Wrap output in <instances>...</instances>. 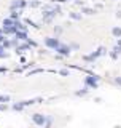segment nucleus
Masks as SVG:
<instances>
[{
	"label": "nucleus",
	"mask_w": 121,
	"mask_h": 128,
	"mask_svg": "<svg viewBox=\"0 0 121 128\" xmlns=\"http://www.w3.org/2000/svg\"><path fill=\"white\" fill-rule=\"evenodd\" d=\"M54 32H56V35H59L60 32H62V27H59V26H56L54 27Z\"/></svg>",
	"instance_id": "nucleus-28"
},
{
	"label": "nucleus",
	"mask_w": 121,
	"mask_h": 128,
	"mask_svg": "<svg viewBox=\"0 0 121 128\" xmlns=\"http://www.w3.org/2000/svg\"><path fill=\"white\" fill-rule=\"evenodd\" d=\"M56 51H58L60 56H68V54H70V46H67V45H59L58 48H56Z\"/></svg>",
	"instance_id": "nucleus-6"
},
{
	"label": "nucleus",
	"mask_w": 121,
	"mask_h": 128,
	"mask_svg": "<svg viewBox=\"0 0 121 128\" xmlns=\"http://www.w3.org/2000/svg\"><path fill=\"white\" fill-rule=\"evenodd\" d=\"M115 83H116V85H121V77H116L115 78Z\"/></svg>",
	"instance_id": "nucleus-33"
},
{
	"label": "nucleus",
	"mask_w": 121,
	"mask_h": 128,
	"mask_svg": "<svg viewBox=\"0 0 121 128\" xmlns=\"http://www.w3.org/2000/svg\"><path fill=\"white\" fill-rule=\"evenodd\" d=\"M96 51H97V54H99V56H104V54H107V48H105V46H99Z\"/></svg>",
	"instance_id": "nucleus-16"
},
{
	"label": "nucleus",
	"mask_w": 121,
	"mask_h": 128,
	"mask_svg": "<svg viewBox=\"0 0 121 128\" xmlns=\"http://www.w3.org/2000/svg\"><path fill=\"white\" fill-rule=\"evenodd\" d=\"M8 109V104L6 102H0V112H3V110H6Z\"/></svg>",
	"instance_id": "nucleus-22"
},
{
	"label": "nucleus",
	"mask_w": 121,
	"mask_h": 128,
	"mask_svg": "<svg viewBox=\"0 0 121 128\" xmlns=\"http://www.w3.org/2000/svg\"><path fill=\"white\" fill-rule=\"evenodd\" d=\"M32 122H34L35 125L43 126V125H45V122H46V117H45V115H42V114H34V115H32Z\"/></svg>",
	"instance_id": "nucleus-3"
},
{
	"label": "nucleus",
	"mask_w": 121,
	"mask_h": 128,
	"mask_svg": "<svg viewBox=\"0 0 121 128\" xmlns=\"http://www.w3.org/2000/svg\"><path fill=\"white\" fill-rule=\"evenodd\" d=\"M51 123H53V118H51V117H46V122H45V125H46L48 128H50V126H51Z\"/></svg>",
	"instance_id": "nucleus-24"
},
{
	"label": "nucleus",
	"mask_w": 121,
	"mask_h": 128,
	"mask_svg": "<svg viewBox=\"0 0 121 128\" xmlns=\"http://www.w3.org/2000/svg\"><path fill=\"white\" fill-rule=\"evenodd\" d=\"M18 40H19V38L16 37V35H14V38L11 40V46H18Z\"/></svg>",
	"instance_id": "nucleus-26"
},
{
	"label": "nucleus",
	"mask_w": 121,
	"mask_h": 128,
	"mask_svg": "<svg viewBox=\"0 0 121 128\" xmlns=\"http://www.w3.org/2000/svg\"><path fill=\"white\" fill-rule=\"evenodd\" d=\"M116 18H120V19H121V10L118 11V13H116Z\"/></svg>",
	"instance_id": "nucleus-38"
},
{
	"label": "nucleus",
	"mask_w": 121,
	"mask_h": 128,
	"mask_svg": "<svg viewBox=\"0 0 121 128\" xmlns=\"http://www.w3.org/2000/svg\"><path fill=\"white\" fill-rule=\"evenodd\" d=\"M40 72H42V69H34L32 72H29V74L27 75H34V74H40Z\"/></svg>",
	"instance_id": "nucleus-30"
},
{
	"label": "nucleus",
	"mask_w": 121,
	"mask_h": 128,
	"mask_svg": "<svg viewBox=\"0 0 121 128\" xmlns=\"http://www.w3.org/2000/svg\"><path fill=\"white\" fill-rule=\"evenodd\" d=\"M26 106H29L27 104V101H19V102H14L13 104V110H16V112H21Z\"/></svg>",
	"instance_id": "nucleus-8"
},
{
	"label": "nucleus",
	"mask_w": 121,
	"mask_h": 128,
	"mask_svg": "<svg viewBox=\"0 0 121 128\" xmlns=\"http://www.w3.org/2000/svg\"><path fill=\"white\" fill-rule=\"evenodd\" d=\"M29 5H30L32 8H38V6H40V0H32Z\"/></svg>",
	"instance_id": "nucleus-21"
},
{
	"label": "nucleus",
	"mask_w": 121,
	"mask_h": 128,
	"mask_svg": "<svg viewBox=\"0 0 121 128\" xmlns=\"http://www.w3.org/2000/svg\"><path fill=\"white\" fill-rule=\"evenodd\" d=\"M70 18L75 19V21H80V19H81V14H80V13H75V11H73V13H70Z\"/></svg>",
	"instance_id": "nucleus-18"
},
{
	"label": "nucleus",
	"mask_w": 121,
	"mask_h": 128,
	"mask_svg": "<svg viewBox=\"0 0 121 128\" xmlns=\"http://www.w3.org/2000/svg\"><path fill=\"white\" fill-rule=\"evenodd\" d=\"M53 2H58V3H64L65 0H53Z\"/></svg>",
	"instance_id": "nucleus-39"
},
{
	"label": "nucleus",
	"mask_w": 121,
	"mask_h": 128,
	"mask_svg": "<svg viewBox=\"0 0 121 128\" xmlns=\"http://www.w3.org/2000/svg\"><path fill=\"white\" fill-rule=\"evenodd\" d=\"M113 51H115V53H118V54H121V46L118 45V43H116V46H113Z\"/></svg>",
	"instance_id": "nucleus-25"
},
{
	"label": "nucleus",
	"mask_w": 121,
	"mask_h": 128,
	"mask_svg": "<svg viewBox=\"0 0 121 128\" xmlns=\"http://www.w3.org/2000/svg\"><path fill=\"white\" fill-rule=\"evenodd\" d=\"M99 58V54H97V51H94V53H92V54H89V56H83V59H84V61H89V62H92V61H96V59H97Z\"/></svg>",
	"instance_id": "nucleus-11"
},
{
	"label": "nucleus",
	"mask_w": 121,
	"mask_h": 128,
	"mask_svg": "<svg viewBox=\"0 0 121 128\" xmlns=\"http://www.w3.org/2000/svg\"><path fill=\"white\" fill-rule=\"evenodd\" d=\"M16 37H18L19 40H22V42H27L29 35H27V30H18L16 32Z\"/></svg>",
	"instance_id": "nucleus-10"
},
{
	"label": "nucleus",
	"mask_w": 121,
	"mask_h": 128,
	"mask_svg": "<svg viewBox=\"0 0 121 128\" xmlns=\"http://www.w3.org/2000/svg\"><path fill=\"white\" fill-rule=\"evenodd\" d=\"M3 40H5V37H3V34H0V43H2Z\"/></svg>",
	"instance_id": "nucleus-37"
},
{
	"label": "nucleus",
	"mask_w": 121,
	"mask_h": 128,
	"mask_svg": "<svg viewBox=\"0 0 121 128\" xmlns=\"http://www.w3.org/2000/svg\"><path fill=\"white\" fill-rule=\"evenodd\" d=\"M110 58L113 59V61H115V59H118V53H115V51H112V53H110Z\"/></svg>",
	"instance_id": "nucleus-29"
},
{
	"label": "nucleus",
	"mask_w": 121,
	"mask_h": 128,
	"mask_svg": "<svg viewBox=\"0 0 121 128\" xmlns=\"http://www.w3.org/2000/svg\"><path fill=\"white\" fill-rule=\"evenodd\" d=\"M26 22H29L32 27H35V29H40V26H37V24H35L34 21H30V19H26Z\"/></svg>",
	"instance_id": "nucleus-23"
},
{
	"label": "nucleus",
	"mask_w": 121,
	"mask_h": 128,
	"mask_svg": "<svg viewBox=\"0 0 121 128\" xmlns=\"http://www.w3.org/2000/svg\"><path fill=\"white\" fill-rule=\"evenodd\" d=\"M2 45L3 46H5V50H8V48H11V40H3V42H2Z\"/></svg>",
	"instance_id": "nucleus-20"
},
{
	"label": "nucleus",
	"mask_w": 121,
	"mask_h": 128,
	"mask_svg": "<svg viewBox=\"0 0 121 128\" xmlns=\"http://www.w3.org/2000/svg\"><path fill=\"white\" fill-rule=\"evenodd\" d=\"M60 75H64V77H67V75H68V70H65V69H64V70H60Z\"/></svg>",
	"instance_id": "nucleus-32"
},
{
	"label": "nucleus",
	"mask_w": 121,
	"mask_h": 128,
	"mask_svg": "<svg viewBox=\"0 0 121 128\" xmlns=\"http://www.w3.org/2000/svg\"><path fill=\"white\" fill-rule=\"evenodd\" d=\"M0 102H10V96L8 94H0Z\"/></svg>",
	"instance_id": "nucleus-19"
},
{
	"label": "nucleus",
	"mask_w": 121,
	"mask_h": 128,
	"mask_svg": "<svg viewBox=\"0 0 121 128\" xmlns=\"http://www.w3.org/2000/svg\"><path fill=\"white\" fill-rule=\"evenodd\" d=\"M70 46H72V48H75V50H78V48H80V46H78V43H72Z\"/></svg>",
	"instance_id": "nucleus-34"
},
{
	"label": "nucleus",
	"mask_w": 121,
	"mask_h": 128,
	"mask_svg": "<svg viewBox=\"0 0 121 128\" xmlns=\"http://www.w3.org/2000/svg\"><path fill=\"white\" fill-rule=\"evenodd\" d=\"M99 78L97 75H92V77H86L84 78V83H86V86L88 88H97V82H99Z\"/></svg>",
	"instance_id": "nucleus-1"
},
{
	"label": "nucleus",
	"mask_w": 121,
	"mask_h": 128,
	"mask_svg": "<svg viewBox=\"0 0 121 128\" xmlns=\"http://www.w3.org/2000/svg\"><path fill=\"white\" fill-rule=\"evenodd\" d=\"M75 3H76V5H80V6H83V2H81V0H75Z\"/></svg>",
	"instance_id": "nucleus-35"
},
{
	"label": "nucleus",
	"mask_w": 121,
	"mask_h": 128,
	"mask_svg": "<svg viewBox=\"0 0 121 128\" xmlns=\"http://www.w3.org/2000/svg\"><path fill=\"white\" fill-rule=\"evenodd\" d=\"M8 26H14V19H11V18L3 19V27H8Z\"/></svg>",
	"instance_id": "nucleus-14"
},
{
	"label": "nucleus",
	"mask_w": 121,
	"mask_h": 128,
	"mask_svg": "<svg viewBox=\"0 0 121 128\" xmlns=\"http://www.w3.org/2000/svg\"><path fill=\"white\" fill-rule=\"evenodd\" d=\"M10 18H11V19H14V21H18V19H19V13H18L16 10H11V14H10Z\"/></svg>",
	"instance_id": "nucleus-17"
},
{
	"label": "nucleus",
	"mask_w": 121,
	"mask_h": 128,
	"mask_svg": "<svg viewBox=\"0 0 121 128\" xmlns=\"http://www.w3.org/2000/svg\"><path fill=\"white\" fill-rule=\"evenodd\" d=\"M27 42H29V45H30V46H37V42H34V40L27 38Z\"/></svg>",
	"instance_id": "nucleus-31"
},
{
	"label": "nucleus",
	"mask_w": 121,
	"mask_h": 128,
	"mask_svg": "<svg viewBox=\"0 0 121 128\" xmlns=\"http://www.w3.org/2000/svg\"><path fill=\"white\" fill-rule=\"evenodd\" d=\"M18 32V27L16 26H8V27H3V34H8V35H16Z\"/></svg>",
	"instance_id": "nucleus-9"
},
{
	"label": "nucleus",
	"mask_w": 121,
	"mask_h": 128,
	"mask_svg": "<svg viewBox=\"0 0 121 128\" xmlns=\"http://www.w3.org/2000/svg\"><path fill=\"white\" fill-rule=\"evenodd\" d=\"M29 3H27V0H14L13 3H11L10 10H18V8H26Z\"/></svg>",
	"instance_id": "nucleus-5"
},
{
	"label": "nucleus",
	"mask_w": 121,
	"mask_h": 128,
	"mask_svg": "<svg viewBox=\"0 0 121 128\" xmlns=\"http://www.w3.org/2000/svg\"><path fill=\"white\" fill-rule=\"evenodd\" d=\"M3 72H6V67H0V74H3Z\"/></svg>",
	"instance_id": "nucleus-36"
},
{
	"label": "nucleus",
	"mask_w": 121,
	"mask_h": 128,
	"mask_svg": "<svg viewBox=\"0 0 121 128\" xmlns=\"http://www.w3.org/2000/svg\"><path fill=\"white\" fill-rule=\"evenodd\" d=\"M112 34H113V37H116V38H120V37H121V27H118V26H115L113 29H112Z\"/></svg>",
	"instance_id": "nucleus-12"
},
{
	"label": "nucleus",
	"mask_w": 121,
	"mask_h": 128,
	"mask_svg": "<svg viewBox=\"0 0 121 128\" xmlns=\"http://www.w3.org/2000/svg\"><path fill=\"white\" fill-rule=\"evenodd\" d=\"M45 45L48 46V48H53V50H56L60 43H59V40L56 38V37H46L45 38Z\"/></svg>",
	"instance_id": "nucleus-2"
},
{
	"label": "nucleus",
	"mask_w": 121,
	"mask_h": 128,
	"mask_svg": "<svg viewBox=\"0 0 121 128\" xmlns=\"http://www.w3.org/2000/svg\"><path fill=\"white\" fill-rule=\"evenodd\" d=\"M88 88H83V90H78V91H75V96H86L88 94Z\"/></svg>",
	"instance_id": "nucleus-15"
},
{
	"label": "nucleus",
	"mask_w": 121,
	"mask_h": 128,
	"mask_svg": "<svg viewBox=\"0 0 121 128\" xmlns=\"http://www.w3.org/2000/svg\"><path fill=\"white\" fill-rule=\"evenodd\" d=\"M81 13H84V14H96V10H94V8L83 6V8H81Z\"/></svg>",
	"instance_id": "nucleus-13"
},
{
	"label": "nucleus",
	"mask_w": 121,
	"mask_h": 128,
	"mask_svg": "<svg viewBox=\"0 0 121 128\" xmlns=\"http://www.w3.org/2000/svg\"><path fill=\"white\" fill-rule=\"evenodd\" d=\"M0 58H8V53L5 50H0Z\"/></svg>",
	"instance_id": "nucleus-27"
},
{
	"label": "nucleus",
	"mask_w": 121,
	"mask_h": 128,
	"mask_svg": "<svg viewBox=\"0 0 121 128\" xmlns=\"http://www.w3.org/2000/svg\"><path fill=\"white\" fill-rule=\"evenodd\" d=\"M30 48L32 46L29 45V42H24L22 45H18V46H16V53H18V54H22L24 51H29Z\"/></svg>",
	"instance_id": "nucleus-7"
},
{
	"label": "nucleus",
	"mask_w": 121,
	"mask_h": 128,
	"mask_svg": "<svg viewBox=\"0 0 121 128\" xmlns=\"http://www.w3.org/2000/svg\"><path fill=\"white\" fill-rule=\"evenodd\" d=\"M118 45H120V46H121V37H120V38H118Z\"/></svg>",
	"instance_id": "nucleus-40"
},
{
	"label": "nucleus",
	"mask_w": 121,
	"mask_h": 128,
	"mask_svg": "<svg viewBox=\"0 0 121 128\" xmlns=\"http://www.w3.org/2000/svg\"><path fill=\"white\" fill-rule=\"evenodd\" d=\"M54 16H56V10L54 11H51V10H43V21L45 22H51L54 19Z\"/></svg>",
	"instance_id": "nucleus-4"
}]
</instances>
